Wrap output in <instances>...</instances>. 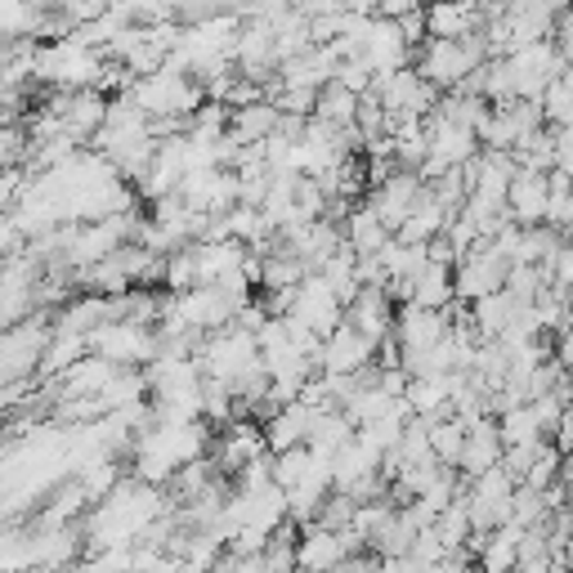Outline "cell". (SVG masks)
Returning <instances> with one entry per match:
<instances>
[{"instance_id":"d6986e66","label":"cell","mask_w":573,"mask_h":573,"mask_svg":"<svg viewBox=\"0 0 573 573\" xmlns=\"http://www.w3.org/2000/svg\"><path fill=\"white\" fill-rule=\"evenodd\" d=\"M555 364H564V368H573V314H569V323H564V331H560V346H555Z\"/></svg>"},{"instance_id":"8992f818","label":"cell","mask_w":573,"mask_h":573,"mask_svg":"<svg viewBox=\"0 0 573 573\" xmlns=\"http://www.w3.org/2000/svg\"><path fill=\"white\" fill-rule=\"evenodd\" d=\"M346 551H350L346 533H331V529H314V533H309V538L300 542L296 560H300V569H309V573H327V569H336L340 560H346Z\"/></svg>"},{"instance_id":"52a82bcc","label":"cell","mask_w":573,"mask_h":573,"mask_svg":"<svg viewBox=\"0 0 573 573\" xmlns=\"http://www.w3.org/2000/svg\"><path fill=\"white\" fill-rule=\"evenodd\" d=\"M480 564H484V573H515L520 569V529L507 524V529L489 533L480 546Z\"/></svg>"},{"instance_id":"277c9868","label":"cell","mask_w":573,"mask_h":573,"mask_svg":"<svg viewBox=\"0 0 573 573\" xmlns=\"http://www.w3.org/2000/svg\"><path fill=\"white\" fill-rule=\"evenodd\" d=\"M546 206H551V188H546V175H515L511 188H507V211L520 228H538L546 224Z\"/></svg>"},{"instance_id":"7a4b0ae2","label":"cell","mask_w":573,"mask_h":573,"mask_svg":"<svg viewBox=\"0 0 573 573\" xmlns=\"http://www.w3.org/2000/svg\"><path fill=\"white\" fill-rule=\"evenodd\" d=\"M502 23H507V37H511V54H515V50H529V45L555 41L560 10H555V6H546V0H524V6H507ZM511 54H507V59H511Z\"/></svg>"},{"instance_id":"5b68a950","label":"cell","mask_w":573,"mask_h":573,"mask_svg":"<svg viewBox=\"0 0 573 573\" xmlns=\"http://www.w3.org/2000/svg\"><path fill=\"white\" fill-rule=\"evenodd\" d=\"M318 359H323V368H331V372H359V368L372 359V340L359 336L355 327H336V331L327 336V346L318 350Z\"/></svg>"},{"instance_id":"4fadbf2b","label":"cell","mask_w":573,"mask_h":573,"mask_svg":"<svg viewBox=\"0 0 573 573\" xmlns=\"http://www.w3.org/2000/svg\"><path fill=\"white\" fill-rule=\"evenodd\" d=\"M502 443L507 448H524V443H542V426H538V417H533V408H515V412H507L502 421Z\"/></svg>"},{"instance_id":"6da1fadb","label":"cell","mask_w":573,"mask_h":573,"mask_svg":"<svg viewBox=\"0 0 573 573\" xmlns=\"http://www.w3.org/2000/svg\"><path fill=\"white\" fill-rule=\"evenodd\" d=\"M507 63H511V72H515V99H533V103H542L546 85H551L555 76H564V72H569L551 41L529 45V50H515Z\"/></svg>"},{"instance_id":"30bf717a","label":"cell","mask_w":573,"mask_h":573,"mask_svg":"<svg viewBox=\"0 0 573 573\" xmlns=\"http://www.w3.org/2000/svg\"><path fill=\"white\" fill-rule=\"evenodd\" d=\"M542 112H546V122H551L555 131H573V68L546 85Z\"/></svg>"},{"instance_id":"44dd1931","label":"cell","mask_w":573,"mask_h":573,"mask_svg":"<svg viewBox=\"0 0 573 573\" xmlns=\"http://www.w3.org/2000/svg\"><path fill=\"white\" fill-rule=\"evenodd\" d=\"M555 484L573 498V452H564V457H560V480H555Z\"/></svg>"},{"instance_id":"9a60e30c","label":"cell","mask_w":573,"mask_h":573,"mask_svg":"<svg viewBox=\"0 0 573 573\" xmlns=\"http://www.w3.org/2000/svg\"><path fill=\"white\" fill-rule=\"evenodd\" d=\"M560 448L555 443H542V452H538V462H533V471H529V480H524V489H533V493H546V489H555V480H560Z\"/></svg>"},{"instance_id":"9c48e42d","label":"cell","mask_w":573,"mask_h":573,"mask_svg":"<svg viewBox=\"0 0 573 573\" xmlns=\"http://www.w3.org/2000/svg\"><path fill=\"white\" fill-rule=\"evenodd\" d=\"M430 533L443 542V551H457V546H462L475 529H471V515H467V493L462 498H457L448 511H439L434 515V524H430Z\"/></svg>"},{"instance_id":"ac0fdd59","label":"cell","mask_w":573,"mask_h":573,"mask_svg":"<svg viewBox=\"0 0 573 573\" xmlns=\"http://www.w3.org/2000/svg\"><path fill=\"white\" fill-rule=\"evenodd\" d=\"M529 408H533V417H538L542 434H555V430H560V417H564V408H569V403H564L560 395H538Z\"/></svg>"},{"instance_id":"3957f363","label":"cell","mask_w":573,"mask_h":573,"mask_svg":"<svg viewBox=\"0 0 573 573\" xmlns=\"http://www.w3.org/2000/svg\"><path fill=\"white\" fill-rule=\"evenodd\" d=\"M502 452H507L502 426H498V417H484V421H475V426L467 430V448H462V462H457V467H467V475L480 480V475H489L493 467H502Z\"/></svg>"},{"instance_id":"ffe728a7","label":"cell","mask_w":573,"mask_h":573,"mask_svg":"<svg viewBox=\"0 0 573 573\" xmlns=\"http://www.w3.org/2000/svg\"><path fill=\"white\" fill-rule=\"evenodd\" d=\"M555 448H560V452H573V408H564V417H560V430H555Z\"/></svg>"},{"instance_id":"ba28073f","label":"cell","mask_w":573,"mask_h":573,"mask_svg":"<svg viewBox=\"0 0 573 573\" xmlns=\"http://www.w3.org/2000/svg\"><path fill=\"white\" fill-rule=\"evenodd\" d=\"M564 247V234L551 224H538V228H524L520 234V252H515V265H533V269H546V260Z\"/></svg>"},{"instance_id":"2e32d148","label":"cell","mask_w":573,"mask_h":573,"mask_svg":"<svg viewBox=\"0 0 573 573\" xmlns=\"http://www.w3.org/2000/svg\"><path fill=\"white\" fill-rule=\"evenodd\" d=\"M507 291H511L520 305H533V300L546 291V278H542V269H533V265H511Z\"/></svg>"},{"instance_id":"7c38bea8","label":"cell","mask_w":573,"mask_h":573,"mask_svg":"<svg viewBox=\"0 0 573 573\" xmlns=\"http://www.w3.org/2000/svg\"><path fill=\"white\" fill-rule=\"evenodd\" d=\"M551 520V507H546V493H533V489H515L511 498V524L524 533V529H542Z\"/></svg>"},{"instance_id":"8fae6325","label":"cell","mask_w":573,"mask_h":573,"mask_svg":"<svg viewBox=\"0 0 573 573\" xmlns=\"http://www.w3.org/2000/svg\"><path fill=\"white\" fill-rule=\"evenodd\" d=\"M462 448H467V426H462V421H434V426H430V452H434V462L457 467V462H462Z\"/></svg>"},{"instance_id":"5bb4252c","label":"cell","mask_w":573,"mask_h":573,"mask_svg":"<svg viewBox=\"0 0 573 573\" xmlns=\"http://www.w3.org/2000/svg\"><path fill=\"white\" fill-rule=\"evenodd\" d=\"M278 126V108H269V103H252V108H238V135L243 140H265L269 131Z\"/></svg>"},{"instance_id":"e0dca14e","label":"cell","mask_w":573,"mask_h":573,"mask_svg":"<svg viewBox=\"0 0 573 573\" xmlns=\"http://www.w3.org/2000/svg\"><path fill=\"white\" fill-rule=\"evenodd\" d=\"M546 443V439H542ZM542 443H524V448H507L502 452V471L511 475V480H529V471H533V462H538V452H542Z\"/></svg>"}]
</instances>
